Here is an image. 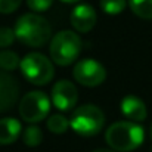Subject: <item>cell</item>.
<instances>
[{
    "label": "cell",
    "mask_w": 152,
    "mask_h": 152,
    "mask_svg": "<svg viewBox=\"0 0 152 152\" xmlns=\"http://www.w3.org/2000/svg\"><path fill=\"white\" fill-rule=\"evenodd\" d=\"M15 34L19 42L31 48H40L50 40V24L40 15L25 13L15 24Z\"/></svg>",
    "instance_id": "obj_1"
},
{
    "label": "cell",
    "mask_w": 152,
    "mask_h": 152,
    "mask_svg": "<svg viewBox=\"0 0 152 152\" xmlns=\"http://www.w3.org/2000/svg\"><path fill=\"white\" fill-rule=\"evenodd\" d=\"M145 137L143 129L132 121H118L108 127L105 140L111 149L118 152H130L137 149Z\"/></svg>",
    "instance_id": "obj_2"
},
{
    "label": "cell",
    "mask_w": 152,
    "mask_h": 152,
    "mask_svg": "<svg viewBox=\"0 0 152 152\" xmlns=\"http://www.w3.org/2000/svg\"><path fill=\"white\" fill-rule=\"evenodd\" d=\"M81 39L69 30L59 31L50 40L52 61L58 65L66 66L71 65L81 52Z\"/></svg>",
    "instance_id": "obj_3"
},
{
    "label": "cell",
    "mask_w": 152,
    "mask_h": 152,
    "mask_svg": "<svg viewBox=\"0 0 152 152\" xmlns=\"http://www.w3.org/2000/svg\"><path fill=\"white\" fill-rule=\"evenodd\" d=\"M105 124V115L101 108L95 105H83L77 108L69 120L71 129L80 136H95L102 130Z\"/></svg>",
    "instance_id": "obj_4"
},
{
    "label": "cell",
    "mask_w": 152,
    "mask_h": 152,
    "mask_svg": "<svg viewBox=\"0 0 152 152\" xmlns=\"http://www.w3.org/2000/svg\"><path fill=\"white\" fill-rule=\"evenodd\" d=\"M19 66L24 77L36 86H45L53 78V65L42 53H28L22 58Z\"/></svg>",
    "instance_id": "obj_5"
},
{
    "label": "cell",
    "mask_w": 152,
    "mask_h": 152,
    "mask_svg": "<svg viewBox=\"0 0 152 152\" xmlns=\"http://www.w3.org/2000/svg\"><path fill=\"white\" fill-rule=\"evenodd\" d=\"M50 111V101L46 93L34 90L27 93L19 102V114L24 121L36 124L48 117Z\"/></svg>",
    "instance_id": "obj_6"
},
{
    "label": "cell",
    "mask_w": 152,
    "mask_h": 152,
    "mask_svg": "<svg viewBox=\"0 0 152 152\" xmlns=\"http://www.w3.org/2000/svg\"><path fill=\"white\" fill-rule=\"evenodd\" d=\"M72 75L80 84L86 87H96L105 81L106 71L101 62L95 59H83L74 65Z\"/></svg>",
    "instance_id": "obj_7"
},
{
    "label": "cell",
    "mask_w": 152,
    "mask_h": 152,
    "mask_svg": "<svg viewBox=\"0 0 152 152\" xmlns=\"http://www.w3.org/2000/svg\"><path fill=\"white\" fill-rule=\"evenodd\" d=\"M77 89L75 86L68 80L58 81L52 89V102L53 105L61 111H69L77 103Z\"/></svg>",
    "instance_id": "obj_8"
},
{
    "label": "cell",
    "mask_w": 152,
    "mask_h": 152,
    "mask_svg": "<svg viewBox=\"0 0 152 152\" xmlns=\"http://www.w3.org/2000/svg\"><path fill=\"white\" fill-rule=\"evenodd\" d=\"M19 84L10 74L0 71V112L9 111L18 101Z\"/></svg>",
    "instance_id": "obj_9"
},
{
    "label": "cell",
    "mask_w": 152,
    "mask_h": 152,
    "mask_svg": "<svg viewBox=\"0 0 152 152\" xmlns=\"http://www.w3.org/2000/svg\"><path fill=\"white\" fill-rule=\"evenodd\" d=\"M96 24V12L90 4H78L71 12V25L78 33H89Z\"/></svg>",
    "instance_id": "obj_10"
},
{
    "label": "cell",
    "mask_w": 152,
    "mask_h": 152,
    "mask_svg": "<svg viewBox=\"0 0 152 152\" xmlns=\"http://www.w3.org/2000/svg\"><path fill=\"white\" fill-rule=\"evenodd\" d=\"M121 112L133 123V121H143L148 115L146 112V105L142 99L137 96H126L120 103Z\"/></svg>",
    "instance_id": "obj_11"
},
{
    "label": "cell",
    "mask_w": 152,
    "mask_h": 152,
    "mask_svg": "<svg viewBox=\"0 0 152 152\" xmlns=\"http://www.w3.org/2000/svg\"><path fill=\"white\" fill-rule=\"evenodd\" d=\"M21 123L15 118H1L0 120V145L13 143L21 134Z\"/></svg>",
    "instance_id": "obj_12"
},
{
    "label": "cell",
    "mask_w": 152,
    "mask_h": 152,
    "mask_svg": "<svg viewBox=\"0 0 152 152\" xmlns=\"http://www.w3.org/2000/svg\"><path fill=\"white\" fill-rule=\"evenodd\" d=\"M134 15L143 19H152V0H129Z\"/></svg>",
    "instance_id": "obj_13"
},
{
    "label": "cell",
    "mask_w": 152,
    "mask_h": 152,
    "mask_svg": "<svg viewBox=\"0 0 152 152\" xmlns=\"http://www.w3.org/2000/svg\"><path fill=\"white\" fill-rule=\"evenodd\" d=\"M42 139H43V133H42L40 127H37V126H30L22 133V140L30 148L39 146L42 143Z\"/></svg>",
    "instance_id": "obj_14"
},
{
    "label": "cell",
    "mask_w": 152,
    "mask_h": 152,
    "mask_svg": "<svg viewBox=\"0 0 152 152\" xmlns=\"http://www.w3.org/2000/svg\"><path fill=\"white\" fill-rule=\"evenodd\" d=\"M68 127H71V126H69V121H68L64 115H61V114L50 115L49 120H48V129L50 130L52 133H55V134H62V133H65V132L68 130Z\"/></svg>",
    "instance_id": "obj_15"
},
{
    "label": "cell",
    "mask_w": 152,
    "mask_h": 152,
    "mask_svg": "<svg viewBox=\"0 0 152 152\" xmlns=\"http://www.w3.org/2000/svg\"><path fill=\"white\" fill-rule=\"evenodd\" d=\"M18 65H21V61L18 55L12 50H1L0 52V68L4 71H12Z\"/></svg>",
    "instance_id": "obj_16"
},
{
    "label": "cell",
    "mask_w": 152,
    "mask_h": 152,
    "mask_svg": "<svg viewBox=\"0 0 152 152\" xmlns=\"http://www.w3.org/2000/svg\"><path fill=\"white\" fill-rule=\"evenodd\" d=\"M126 4V0H101V9L108 15H118L124 10Z\"/></svg>",
    "instance_id": "obj_17"
},
{
    "label": "cell",
    "mask_w": 152,
    "mask_h": 152,
    "mask_svg": "<svg viewBox=\"0 0 152 152\" xmlns=\"http://www.w3.org/2000/svg\"><path fill=\"white\" fill-rule=\"evenodd\" d=\"M15 30L7 27H0V48H7L15 42Z\"/></svg>",
    "instance_id": "obj_18"
},
{
    "label": "cell",
    "mask_w": 152,
    "mask_h": 152,
    "mask_svg": "<svg viewBox=\"0 0 152 152\" xmlns=\"http://www.w3.org/2000/svg\"><path fill=\"white\" fill-rule=\"evenodd\" d=\"M53 0H27V4L30 9L36 12H45L52 6Z\"/></svg>",
    "instance_id": "obj_19"
},
{
    "label": "cell",
    "mask_w": 152,
    "mask_h": 152,
    "mask_svg": "<svg viewBox=\"0 0 152 152\" xmlns=\"http://www.w3.org/2000/svg\"><path fill=\"white\" fill-rule=\"evenodd\" d=\"M22 0H0V13H12L15 12Z\"/></svg>",
    "instance_id": "obj_20"
},
{
    "label": "cell",
    "mask_w": 152,
    "mask_h": 152,
    "mask_svg": "<svg viewBox=\"0 0 152 152\" xmlns=\"http://www.w3.org/2000/svg\"><path fill=\"white\" fill-rule=\"evenodd\" d=\"M93 152H115V151H111V149H96Z\"/></svg>",
    "instance_id": "obj_21"
},
{
    "label": "cell",
    "mask_w": 152,
    "mask_h": 152,
    "mask_svg": "<svg viewBox=\"0 0 152 152\" xmlns=\"http://www.w3.org/2000/svg\"><path fill=\"white\" fill-rule=\"evenodd\" d=\"M62 1H65V3H75V1H80V0H62Z\"/></svg>",
    "instance_id": "obj_22"
},
{
    "label": "cell",
    "mask_w": 152,
    "mask_h": 152,
    "mask_svg": "<svg viewBox=\"0 0 152 152\" xmlns=\"http://www.w3.org/2000/svg\"><path fill=\"white\" fill-rule=\"evenodd\" d=\"M151 140H152V126H151Z\"/></svg>",
    "instance_id": "obj_23"
}]
</instances>
